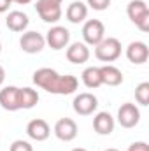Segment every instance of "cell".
I'll return each mask as SVG.
<instances>
[{
	"label": "cell",
	"instance_id": "cell-1",
	"mask_svg": "<svg viewBox=\"0 0 149 151\" xmlns=\"http://www.w3.org/2000/svg\"><path fill=\"white\" fill-rule=\"evenodd\" d=\"M34 83L40 90H46L47 93H53V95H70L79 86V81L75 76H62L49 67L37 69L34 72Z\"/></svg>",
	"mask_w": 149,
	"mask_h": 151
},
{
	"label": "cell",
	"instance_id": "cell-2",
	"mask_svg": "<svg viewBox=\"0 0 149 151\" xmlns=\"http://www.w3.org/2000/svg\"><path fill=\"white\" fill-rule=\"evenodd\" d=\"M126 14L140 32H149V7L144 0H132L126 7Z\"/></svg>",
	"mask_w": 149,
	"mask_h": 151
},
{
	"label": "cell",
	"instance_id": "cell-3",
	"mask_svg": "<svg viewBox=\"0 0 149 151\" xmlns=\"http://www.w3.org/2000/svg\"><path fill=\"white\" fill-rule=\"evenodd\" d=\"M63 0H37L35 2V11L40 16L42 21L46 23H58L63 14Z\"/></svg>",
	"mask_w": 149,
	"mask_h": 151
},
{
	"label": "cell",
	"instance_id": "cell-4",
	"mask_svg": "<svg viewBox=\"0 0 149 151\" xmlns=\"http://www.w3.org/2000/svg\"><path fill=\"white\" fill-rule=\"evenodd\" d=\"M95 56L100 62H116L121 56V42L116 37H104L95 46Z\"/></svg>",
	"mask_w": 149,
	"mask_h": 151
},
{
	"label": "cell",
	"instance_id": "cell-5",
	"mask_svg": "<svg viewBox=\"0 0 149 151\" xmlns=\"http://www.w3.org/2000/svg\"><path fill=\"white\" fill-rule=\"evenodd\" d=\"M105 37V27L100 19H88L82 27V39L86 46H97Z\"/></svg>",
	"mask_w": 149,
	"mask_h": 151
},
{
	"label": "cell",
	"instance_id": "cell-6",
	"mask_svg": "<svg viewBox=\"0 0 149 151\" xmlns=\"http://www.w3.org/2000/svg\"><path fill=\"white\" fill-rule=\"evenodd\" d=\"M44 39H46V44H49L51 49L60 51V49H65L69 46V42H70V32L65 27L56 25V27H51L47 30V34H46Z\"/></svg>",
	"mask_w": 149,
	"mask_h": 151
},
{
	"label": "cell",
	"instance_id": "cell-7",
	"mask_svg": "<svg viewBox=\"0 0 149 151\" xmlns=\"http://www.w3.org/2000/svg\"><path fill=\"white\" fill-rule=\"evenodd\" d=\"M139 121H140V111L135 104L132 102L121 104V107L117 109V123L123 128H133L139 125Z\"/></svg>",
	"mask_w": 149,
	"mask_h": 151
},
{
	"label": "cell",
	"instance_id": "cell-8",
	"mask_svg": "<svg viewBox=\"0 0 149 151\" xmlns=\"http://www.w3.org/2000/svg\"><path fill=\"white\" fill-rule=\"evenodd\" d=\"M72 107H74V111L79 116H90V114H93L97 111L98 99L93 93H90V91L79 93V95H75L74 102H72Z\"/></svg>",
	"mask_w": 149,
	"mask_h": 151
},
{
	"label": "cell",
	"instance_id": "cell-9",
	"mask_svg": "<svg viewBox=\"0 0 149 151\" xmlns=\"http://www.w3.org/2000/svg\"><path fill=\"white\" fill-rule=\"evenodd\" d=\"M0 106L5 111H19L21 109V88L5 86L0 90Z\"/></svg>",
	"mask_w": 149,
	"mask_h": 151
},
{
	"label": "cell",
	"instance_id": "cell-10",
	"mask_svg": "<svg viewBox=\"0 0 149 151\" xmlns=\"http://www.w3.org/2000/svg\"><path fill=\"white\" fill-rule=\"evenodd\" d=\"M46 39L39 32H25L19 39V47L28 55H37L44 49Z\"/></svg>",
	"mask_w": 149,
	"mask_h": 151
},
{
	"label": "cell",
	"instance_id": "cell-11",
	"mask_svg": "<svg viewBox=\"0 0 149 151\" xmlns=\"http://www.w3.org/2000/svg\"><path fill=\"white\" fill-rule=\"evenodd\" d=\"M54 135L63 141V142H70L77 137V123L72 118H60L54 123Z\"/></svg>",
	"mask_w": 149,
	"mask_h": 151
},
{
	"label": "cell",
	"instance_id": "cell-12",
	"mask_svg": "<svg viewBox=\"0 0 149 151\" xmlns=\"http://www.w3.org/2000/svg\"><path fill=\"white\" fill-rule=\"evenodd\" d=\"M126 58H128V62H132L133 65H142V63H146L148 58H149L148 44L142 42V40L130 42L128 47H126Z\"/></svg>",
	"mask_w": 149,
	"mask_h": 151
},
{
	"label": "cell",
	"instance_id": "cell-13",
	"mask_svg": "<svg viewBox=\"0 0 149 151\" xmlns=\"http://www.w3.org/2000/svg\"><path fill=\"white\" fill-rule=\"evenodd\" d=\"M27 135H28L30 139L37 141V142H42V141L49 139V135H51V128H49V125H47L46 119H42V118H35V119L28 121V125H27Z\"/></svg>",
	"mask_w": 149,
	"mask_h": 151
},
{
	"label": "cell",
	"instance_id": "cell-14",
	"mask_svg": "<svg viewBox=\"0 0 149 151\" xmlns=\"http://www.w3.org/2000/svg\"><path fill=\"white\" fill-rule=\"evenodd\" d=\"M67 60L70 63L75 65H81V63H86L90 60V47L84 44V42H74L67 47Z\"/></svg>",
	"mask_w": 149,
	"mask_h": 151
},
{
	"label": "cell",
	"instance_id": "cell-15",
	"mask_svg": "<svg viewBox=\"0 0 149 151\" xmlns=\"http://www.w3.org/2000/svg\"><path fill=\"white\" fill-rule=\"evenodd\" d=\"M114 127H116V121L107 111H102L93 118V128L98 135H111L114 132Z\"/></svg>",
	"mask_w": 149,
	"mask_h": 151
},
{
	"label": "cell",
	"instance_id": "cell-16",
	"mask_svg": "<svg viewBox=\"0 0 149 151\" xmlns=\"http://www.w3.org/2000/svg\"><path fill=\"white\" fill-rule=\"evenodd\" d=\"M5 25L12 32H25L30 25V19L28 14H25L23 11H11L5 18Z\"/></svg>",
	"mask_w": 149,
	"mask_h": 151
},
{
	"label": "cell",
	"instance_id": "cell-17",
	"mask_svg": "<svg viewBox=\"0 0 149 151\" xmlns=\"http://www.w3.org/2000/svg\"><path fill=\"white\" fill-rule=\"evenodd\" d=\"M65 16H67V19H69L70 23L79 25V23H82V21L88 18V5H86L84 2H81V0H74V2L67 7Z\"/></svg>",
	"mask_w": 149,
	"mask_h": 151
},
{
	"label": "cell",
	"instance_id": "cell-18",
	"mask_svg": "<svg viewBox=\"0 0 149 151\" xmlns=\"http://www.w3.org/2000/svg\"><path fill=\"white\" fill-rule=\"evenodd\" d=\"M100 74H102V84H107V86H119L123 83V72L114 67L111 63L100 67Z\"/></svg>",
	"mask_w": 149,
	"mask_h": 151
},
{
	"label": "cell",
	"instance_id": "cell-19",
	"mask_svg": "<svg viewBox=\"0 0 149 151\" xmlns=\"http://www.w3.org/2000/svg\"><path fill=\"white\" fill-rule=\"evenodd\" d=\"M81 79L84 83L86 88L90 90H95V88H100L102 86V74H100V67H88L82 70Z\"/></svg>",
	"mask_w": 149,
	"mask_h": 151
},
{
	"label": "cell",
	"instance_id": "cell-20",
	"mask_svg": "<svg viewBox=\"0 0 149 151\" xmlns=\"http://www.w3.org/2000/svg\"><path fill=\"white\" fill-rule=\"evenodd\" d=\"M39 102V93L34 88H21V109H32Z\"/></svg>",
	"mask_w": 149,
	"mask_h": 151
},
{
	"label": "cell",
	"instance_id": "cell-21",
	"mask_svg": "<svg viewBox=\"0 0 149 151\" xmlns=\"http://www.w3.org/2000/svg\"><path fill=\"white\" fill-rule=\"evenodd\" d=\"M135 100L140 106H149V83L144 81L135 88Z\"/></svg>",
	"mask_w": 149,
	"mask_h": 151
},
{
	"label": "cell",
	"instance_id": "cell-22",
	"mask_svg": "<svg viewBox=\"0 0 149 151\" xmlns=\"http://www.w3.org/2000/svg\"><path fill=\"white\" fill-rule=\"evenodd\" d=\"M9 151H34V146L28 142V141H23V139H18L11 144Z\"/></svg>",
	"mask_w": 149,
	"mask_h": 151
},
{
	"label": "cell",
	"instance_id": "cell-23",
	"mask_svg": "<svg viewBox=\"0 0 149 151\" xmlns=\"http://www.w3.org/2000/svg\"><path fill=\"white\" fill-rule=\"evenodd\" d=\"M88 5L93 11H105L111 5V0H88Z\"/></svg>",
	"mask_w": 149,
	"mask_h": 151
},
{
	"label": "cell",
	"instance_id": "cell-24",
	"mask_svg": "<svg viewBox=\"0 0 149 151\" xmlns=\"http://www.w3.org/2000/svg\"><path fill=\"white\" fill-rule=\"evenodd\" d=\"M128 151H149V146H148V142H144V141H137V142L130 144Z\"/></svg>",
	"mask_w": 149,
	"mask_h": 151
},
{
	"label": "cell",
	"instance_id": "cell-25",
	"mask_svg": "<svg viewBox=\"0 0 149 151\" xmlns=\"http://www.w3.org/2000/svg\"><path fill=\"white\" fill-rule=\"evenodd\" d=\"M11 0H0V12H7L9 7H11Z\"/></svg>",
	"mask_w": 149,
	"mask_h": 151
},
{
	"label": "cell",
	"instance_id": "cell-26",
	"mask_svg": "<svg viewBox=\"0 0 149 151\" xmlns=\"http://www.w3.org/2000/svg\"><path fill=\"white\" fill-rule=\"evenodd\" d=\"M4 81H5V69L0 65V86L4 84Z\"/></svg>",
	"mask_w": 149,
	"mask_h": 151
},
{
	"label": "cell",
	"instance_id": "cell-27",
	"mask_svg": "<svg viewBox=\"0 0 149 151\" xmlns=\"http://www.w3.org/2000/svg\"><path fill=\"white\" fill-rule=\"evenodd\" d=\"M11 2H14V4H19V5H27V4H30L32 0H11Z\"/></svg>",
	"mask_w": 149,
	"mask_h": 151
},
{
	"label": "cell",
	"instance_id": "cell-28",
	"mask_svg": "<svg viewBox=\"0 0 149 151\" xmlns=\"http://www.w3.org/2000/svg\"><path fill=\"white\" fill-rule=\"evenodd\" d=\"M72 151H88V150H84V148H74Z\"/></svg>",
	"mask_w": 149,
	"mask_h": 151
},
{
	"label": "cell",
	"instance_id": "cell-29",
	"mask_svg": "<svg viewBox=\"0 0 149 151\" xmlns=\"http://www.w3.org/2000/svg\"><path fill=\"white\" fill-rule=\"evenodd\" d=\"M104 151H119V150H116V148H107V150H104Z\"/></svg>",
	"mask_w": 149,
	"mask_h": 151
},
{
	"label": "cell",
	"instance_id": "cell-30",
	"mask_svg": "<svg viewBox=\"0 0 149 151\" xmlns=\"http://www.w3.org/2000/svg\"><path fill=\"white\" fill-rule=\"evenodd\" d=\"M0 53H2V42H0Z\"/></svg>",
	"mask_w": 149,
	"mask_h": 151
}]
</instances>
